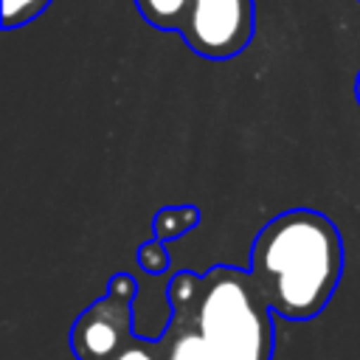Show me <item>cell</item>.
I'll return each mask as SVG.
<instances>
[{"instance_id":"cell-3","label":"cell","mask_w":360,"mask_h":360,"mask_svg":"<svg viewBox=\"0 0 360 360\" xmlns=\"http://www.w3.org/2000/svg\"><path fill=\"white\" fill-rule=\"evenodd\" d=\"M205 59H231L253 37V0H188L177 28Z\"/></svg>"},{"instance_id":"cell-7","label":"cell","mask_w":360,"mask_h":360,"mask_svg":"<svg viewBox=\"0 0 360 360\" xmlns=\"http://www.w3.org/2000/svg\"><path fill=\"white\" fill-rule=\"evenodd\" d=\"M188 0H138L141 14L158 28H180Z\"/></svg>"},{"instance_id":"cell-1","label":"cell","mask_w":360,"mask_h":360,"mask_svg":"<svg viewBox=\"0 0 360 360\" xmlns=\"http://www.w3.org/2000/svg\"><path fill=\"white\" fill-rule=\"evenodd\" d=\"M343 273V239L329 217L292 208L273 217L250 248V278L287 321L323 312Z\"/></svg>"},{"instance_id":"cell-6","label":"cell","mask_w":360,"mask_h":360,"mask_svg":"<svg viewBox=\"0 0 360 360\" xmlns=\"http://www.w3.org/2000/svg\"><path fill=\"white\" fill-rule=\"evenodd\" d=\"M200 295H202V278L200 276H194V273L174 276V281L169 287V298H172V307H174L177 318L180 315H191L194 318V312L200 307Z\"/></svg>"},{"instance_id":"cell-4","label":"cell","mask_w":360,"mask_h":360,"mask_svg":"<svg viewBox=\"0 0 360 360\" xmlns=\"http://www.w3.org/2000/svg\"><path fill=\"white\" fill-rule=\"evenodd\" d=\"M129 295L132 278L115 276L107 298L90 307L73 326V352L82 360H115L129 338Z\"/></svg>"},{"instance_id":"cell-8","label":"cell","mask_w":360,"mask_h":360,"mask_svg":"<svg viewBox=\"0 0 360 360\" xmlns=\"http://www.w3.org/2000/svg\"><path fill=\"white\" fill-rule=\"evenodd\" d=\"M166 360H214V357H211V352H208L202 335H200L197 326H194V329H186L180 338L172 340Z\"/></svg>"},{"instance_id":"cell-10","label":"cell","mask_w":360,"mask_h":360,"mask_svg":"<svg viewBox=\"0 0 360 360\" xmlns=\"http://www.w3.org/2000/svg\"><path fill=\"white\" fill-rule=\"evenodd\" d=\"M138 262H141V267L146 273H163L169 267V253H166V248H163L160 239H149V242L141 245Z\"/></svg>"},{"instance_id":"cell-9","label":"cell","mask_w":360,"mask_h":360,"mask_svg":"<svg viewBox=\"0 0 360 360\" xmlns=\"http://www.w3.org/2000/svg\"><path fill=\"white\" fill-rule=\"evenodd\" d=\"M51 0H3V28H17L31 22L39 11H45Z\"/></svg>"},{"instance_id":"cell-11","label":"cell","mask_w":360,"mask_h":360,"mask_svg":"<svg viewBox=\"0 0 360 360\" xmlns=\"http://www.w3.org/2000/svg\"><path fill=\"white\" fill-rule=\"evenodd\" d=\"M115 360H158V352H155V346H149V343H141V340H129L121 352H118V357Z\"/></svg>"},{"instance_id":"cell-12","label":"cell","mask_w":360,"mask_h":360,"mask_svg":"<svg viewBox=\"0 0 360 360\" xmlns=\"http://www.w3.org/2000/svg\"><path fill=\"white\" fill-rule=\"evenodd\" d=\"M354 96H357V101H360V73H357V82H354Z\"/></svg>"},{"instance_id":"cell-2","label":"cell","mask_w":360,"mask_h":360,"mask_svg":"<svg viewBox=\"0 0 360 360\" xmlns=\"http://www.w3.org/2000/svg\"><path fill=\"white\" fill-rule=\"evenodd\" d=\"M194 326L214 360H270L273 318L250 270L214 267L202 278Z\"/></svg>"},{"instance_id":"cell-5","label":"cell","mask_w":360,"mask_h":360,"mask_svg":"<svg viewBox=\"0 0 360 360\" xmlns=\"http://www.w3.org/2000/svg\"><path fill=\"white\" fill-rule=\"evenodd\" d=\"M200 219V211L194 205H169V208H160L152 219L155 225V239H177L183 236L186 231H191Z\"/></svg>"}]
</instances>
